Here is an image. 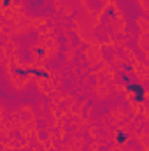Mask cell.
Listing matches in <instances>:
<instances>
[{
	"label": "cell",
	"instance_id": "cell-2",
	"mask_svg": "<svg viewBox=\"0 0 149 151\" xmlns=\"http://www.w3.org/2000/svg\"><path fill=\"white\" fill-rule=\"evenodd\" d=\"M128 141V134L126 132H117V135H116V142L117 144H125Z\"/></svg>",
	"mask_w": 149,
	"mask_h": 151
},
{
	"label": "cell",
	"instance_id": "cell-3",
	"mask_svg": "<svg viewBox=\"0 0 149 151\" xmlns=\"http://www.w3.org/2000/svg\"><path fill=\"white\" fill-rule=\"evenodd\" d=\"M2 4H4V7H9V4H11V0H2Z\"/></svg>",
	"mask_w": 149,
	"mask_h": 151
},
{
	"label": "cell",
	"instance_id": "cell-1",
	"mask_svg": "<svg viewBox=\"0 0 149 151\" xmlns=\"http://www.w3.org/2000/svg\"><path fill=\"white\" fill-rule=\"evenodd\" d=\"M126 90L132 91V93H135V102H144V99H146V90H144L140 84H135V83L126 81Z\"/></svg>",
	"mask_w": 149,
	"mask_h": 151
}]
</instances>
